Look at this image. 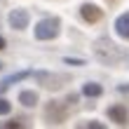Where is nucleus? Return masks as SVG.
I'll use <instances>...</instances> for the list:
<instances>
[{
	"mask_svg": "<svg viewBox=\"0 0 129 129\" xmlns=\"http://www.w3.org/2000/svg\"><path fill=\"white\" fill-rule=\"evenodd\" d=\"M59 35V19H42L35 26V38L38 40H54Z\"/></svg>",
	"mask_w": 129,
	"mask_h": 129,
	"instance_id": "obj_1",
	"label": "nucleus"
},
{
	"mask_svg": "<svg viewBox=\"0 0 129 129\" xmlns=\"http://www.w3.org/2000/svg\"><path fill=\"white\" fill-rule=\"evenodd\" d=\"M45 117H47L52 124H61L66 120V106L61 101H49V106L45 108Z\"/></svg>",
	"mask_w": 129,
	"mask_h": 129,
	"instance_id": "obj_2",
	"label": "nucleus"
},
{
	"mask_svg": "<svg viewBox=\"0 0 129 129\" xmlns=\"http://www.w3.org/2000/svg\"><path fill=\"white\" fill-rule=\"evenodd\" d=\"M10 26L12 28H17V31H24V28L28 26V21H31V17H28V12L26 10H12L10 12Z\"/></svg>",
	"mask_w": 129,
	"mask_h": 129,
	"instance_id": "obj_3",
	"label": "nucleus"
},
{
	"mask_svg": "<svg viewBox=\"0 0 129 129\" xmlns=\"http://www.w3.org/2000/svg\"><path fill=\"white\" fill-rule=\"evenodd\" d=\"M80 17L85 19L87 24H96V21H99V19L103 17V12L99 10L96 5H92V3H87V5H82V7H80Z\"/></svg>",
	"mask_w": 129,
	"mask_h": 129,
	"instance_id": "obj_4",
	"label": "nucleus"
},
{
	"mask_svg": "<svg viewBox=\"0 0 129 129\" xmlns=\"http://www.w3.org/2000/svg\"><path fill=\"white\" fill-rule=\"evenodd\" d=\"M108 117H110L115 124H120V127H124V124H127V120H129L127 110H124V106H110V108H108Z\"/></svg>",
	"mask_w": 129,
	"mask_h": 129,
	"instance_id": "obj_5",
	"label": "nucleus"
},
{
	"mask_svg": "<svg viewBox=\"0 0 129 129\" xmlns=\"http://www.w3.org/2000/svg\"><path fill=\"white\" fill-rule=\"evenodd\" d=\"M115 31L120 38H124V40H129V12L120 14L117 21H115Z\"/></svg>",
	"mask_w": 129,
	"mask_h": 129,
	"instance_id": "obj_6",
	"label": "nucleus"
},
{
	"mask_svg": "<svg viewBox=\"0 0 129 129\" xmlns=\"http://www.w3.org/2000/svg\"><path fill=\"white\" fill-rule=\"evenodd\" d=\"M19 103L33 108V106L38 103V92H28V89H26V92H21V94H19Z\"/></svg>",
	"mask_w": 129,
	"mask_h": 129,
	"instance_id": "obj_7",
	"label": "nucleus"
},
{
	"mask_svg": "<svg viewBox=\"0 0 129 129\" xmlns=\"http://www.w3.org/2000/svg\"><path fill=\"white\" fill-rule=\"evenodd\" d=\"M82 94L85 96H101L103 94V87L101 85H96V82H87V85H82Z\"/></svg>",
	"mask_w": 129,
	"mask_h": 129,
	"instance_id": "obj_8",
	"label": "nucleus"
},
{
	"mask_svg": "<svg viewBox=\"0 0 129 129\" xmlns=\"http://www.w3.org/2000/svg\"><path fill=\"white\" fill-rule=\"evenodd\" d=\"M24 78H28V73H26V71H21V73H17V75H10L7 80H3V82H0V92H3V89H7V87L12 85V82H19V80H24Z\"/></svg>",
	"mask_w": 129,
	"mask_h": 129,
	"instance_id": "obj_9",
	"label": "nucleus"
},
{
	"mask_svg": "<svg viewBox=\"0 0 129 129\" xmlns=\"http://www.w3.org/2000/svg\"><path fill=\"white\" fill-rule=\"evenodd\" d=\"M10 110H12V103L7 99H0V115H7Z\"/></svg>",
	"mask_w": 129,
	"mask_h": 129,
	"instance_id": "obj_10",
	"label": "nucleus"
},
{
	"mask_svg": "<svg viewBox=\"0 0 129 129\" xmlns=\"http://www.w3.org/2000/svg\"><path fill=\"white\" fill-rule=\"evenodd\" d=\"M63 61H66V63H71V66H82V63H85V61H80V59H68V56L63 59Z\"/></svg>",
	"mask_w": 129,
	"mask_h": 129,
	"instance_id": "obj_11",
	"label": "nucleus"
},
{
	"mask_svg": "<svg viewBox=\"0 0 129 129\" xmlns=\"http://www.w3.org/2000/svg\"><path fill=\"white\" fill-rule=\"evenodd\" d=\"M87 127H92V129H103V124H99V122H87Z\"/></svg>",
	"mask_w": 129,
	"mask_h": 129,
	"instance_id": "obj_12",
	"label": "nucleus"
},
{
	"mask_svg": "<svg viewBox=\"0 0 129 129\" xmlns=\"http://www.w3.org/2000/svg\"><path fill=\"white\" fill-rule=\"evenodd\" d=\"M5 47H7V42H5V38L0 35V49H5Z\"/></svg>",
	"mask_w": 129,
	"mask_h": 129,
	"instance_id": "obj_13",
	"label": "nucleus"
},
{
	"mask_svg": "<svg viewBox=\"0 0 129 129\" xmlns=\"http://www.w3.org/2000/svg\"><path fill=\"white\" fill-rule=\"evenodd\" d=\"M0 68H3V63H0Z\"/></svg>",
	"mask_w": 129,
	"mask_h": 129,
	"instance_id": "obj_14",
	"label": "nucleus"
}]
</instances>
